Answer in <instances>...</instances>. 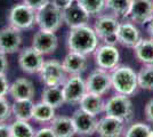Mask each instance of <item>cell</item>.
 Instances as JSON below:
<instances>
[{
    "label": "cell",
    "instance_id": "cell-3",
    "mask_svg": "<svg viewBox=\"0 0 153 137\" xmlns=\"http://www.w3.org/2000/svg\"><path fill=\"white\" fill-rule=\"evenodd\" d=\"M36 24L40 30L56 32L63 24L62 9H59L53 1H48L36 12Z\"/></svg>",
    "mask_w": 153,
    "mask_h": 137
},
{
    "label": "cell",
    "instance_id": "cell-6",
    "mask_svg": "<svg viewBox=\"0 0 153 137\" xmlns=\"http://www.w3.org/2000/svg\"><path fill=\"white\" fill-rule=\"evenodd\" d=\"M8 21L9 25L19 31L29 30L36 24V10L26 6L25 4L15 5L9 12Z\"/></svg>",
    "mask_w": 153,
    "mask_h": 137
},
{
    "label": "cell",
    "instance_id": "cell-28",
    "mask_svg": "<svg viewBox=\"0 0 153 137\" xmlns=\"http://www.w3.org/2000/svg\"><path fill=\"white\" fill-rule=\"evenodd\" d=\"M138 87L145 90H153V64H145L137 73Z\"/></svg>",
    "mask_w": 153,
    "mask_h": 137
},
{
    "label": "cell",
    "instance_id": "cell-22",
    "mask_svg": "<svg viewBox=\"0 0 153 137\" xmlns=\"http://www.w3.org/2000/svg\"><path fill=\"white\" fill-rule=\"evenodd\" d=\"M79 105H80V109L85 112L93 116H97L104 111L105 102L103 101L101 95L86 93L85 96L81 98V101L79 102Z\"/></svg>",
    "mask_w": 153,
    "mask_h": 137
},
{
    "label": "cell",
    "instance_id": "cell-13",
    "mask_svg": "<svg viewBox=\"0 0 153 137\" xmlns=\"http://www.w3.org/2000/svg\"><path fill=\"white\" fill-rule=\"evenodd\" d=\"M45 59L44 55L36 50L33 47H26L22 49L19 55V65L22 71L26 72L29 74L39 73Z\"/></svg>",
    "mask_w": 153,
    "mask_h": 137
},
{
    "label": "cell",
    "instance_id": "cell-33",
    "mask_svg": "<svg viewBox=\"0 0 153 137\" xmlns=\"http://www.w3.org/2000/svg\"><path fill=\"white\" fill-rule=\"evenodd\" d=\"M49 0H23V4L32 8L33 10H39L41 7H44Z\"/></svg>",
    "mask_w": 153,
    "mask_h": 137
},
{
    "label": "cell",
    "instance_id": "cell-19",
    "mask_svg": "<svg viewBox=\"0 0 153 137\" xmlns=\"http://www.w3.org/2000/svg\"><path fill=\"white\" fill-rule=\"evenodd\" d=\"M87 65V56L74 52L69 53L62 62L64 71L69 76H81V73L86 71Z\"/></svg>",
    "mask_w": 153,
    "mask_h": 137
},
{
    "label": "cell",
    "instance_id": "cell-18",
    "mask_svg": "<svg viewBox=\"0 0 153 137\" xmlns=\"http://www.w3.org/2000/svg\"><path fill=\"white\" fill-rule=\"evenodd\" d=\"M125 122L113 117L105 116L98 120L96 133L100 137H120L123 133Z\"/></svg>",
    "mask_w": 153,
    "mask_h": 137
},
{
    "label": "cell",
    "instance_id": "cell-30",
    "mask_svg": "<svg viewBox=\"0 0 153 137\" xmlns=\"http://www.w3.org/2000/svg\"><path fill=\"white\" fill-rule=\"evenodd\" d=\"M123 137H153V130L144 122H136L126 130Z\"/></svg>",
    "mask_w": 153,
    "mask_h": 137
},
{
    "label": "cell",
    "instance_id": "cell-21",
    "mask_svg": "<svg viewBox=\"0 0 153 137\" xmlns=\"http://www.w3.org/2000/svg\"><path fill=\"white\" fill-rule=\"evenodd\" d=\"M51 128L55 133L56 137H73L76 135L72 118L65 116L54 118L51 121Z\"/></svg>",
    "mask_w": 153,
    "mask_h": 137
},
{
    "label": "cell",
    "instance_id": "cell-4",
    "mask_svg": "<svg viewBox=\"0 0 153 137\" xmlns=\"http://www.w3.org/2000/svg\"><path fill=\"white\" fill-rule=\"evenodd\" d=\"M104 112L108 117L117 118L126 124L133 119L134 106L129 96L117 94L108 99V102L105 103Z\"/></svg>",
    "mask_w": 153,
    "mask_h": 137
},
{
    "label": "cell",
    "instance_id": "cell-11",
    "mask_svg": "<svg viewBox=\"0 0 153 137\" xmlns=\"http://www.w3.org/2000/svg\"><path fill=\"white\" fill-rule=\"evenodd\" d=\"M94 57L97 67L106 71H112L119 64L120 54L115 46L103 45L97 47L94 53Z\"/></svg>",
    "mask_w": 153,
    "mask_h": 137
},
{
    "label": "cell",
    "instance_id": "cell-37",
    "mask_svg": "<svg viewBox=\"0 0 153 137\" xmlns=\"http://www.w3.org/2000/svg\"><path fill=\"white\" fill-rule=\"evenodd\" d=\"M8 71V61L5 53L0 52V74H6Z\"/></svg>",
    "mask_w": 153,
    "mask_h": 137
},
{
    "label": "cell",
    "instance_id": "cell-40",
    "mask_svg": "<svg viewBox=\"0 0 153 137\" xmlns=\"http://www.w3.org/2000/svg\"><path fill=\"white\" fill-rule=\"evenodd\" d=\"M147 32L150 34V37L153 39V19L147 23Z\"/></svg>",
    "mask_w": 153,
    "mask_h": 137
},
{
    "label": "cell",
    "instance_id": "cell-29",
    "mask_svg": "<svg viewBox=\"0 0 153 137\" xmlns=\"http://www.w3.org/2000/svg\"><path fill=\"white\" fill-rule=\"evenodd\" d=\"M10 131L12 137H34V133L32 126L29 121L23 120H15L10 124Z\"/></svg>",
    "mask_w": 153,
    "mask_h": 137
},
{
    "label": "cell",
    "instance_id": "cell-2",
    "mask_svg": "<svg viewBox=\"0 0 153 137\" xmlns=\"http://www.w3.org/2000/svg\"><path fill=\"white\" fill-rule=\"evenodd\" d=\"M111 84L117 94L130 96L138 88L137 73L128 65H118L110 72Z\"/></svg>",
    "mask_w": 153,
    "mask_h": 137
},
{
    "label": "cell",
    "instance_id": "cell-35",
    "mask_svg": "<svg viewBox=\"0 0 153 137\" xmlns=\"http://www.w3.org/2000/svg\"><path fill=\"white\" fill-rule=\"evenodd\" d=\"M34 137H56V135L51 127H44L34 133Z\"/></svg>",
    "mask_w": 153,
    "mask_h": 137
},
{
    "label": "cell",
    "instance_id": "cell-20",
    "mask_svg": "<svg viewBox=\"0 0 153 137\" xmlns=\"http://www.w3.org/2000/svg\"><path fill=\"white\" fill-rule=\"evenodd\" d=\"M9 94L14 98V101L32 99L36 94V89H34L33 84L29 79L19 78L10 84Z\"/></svg>",
    "mask_w": 153,
    "mask_h": 137
},
{
    "label": "cell",
    "instance_id": "cell-14",
    "mask_svg": "<svg viewBox=\"0 0 153 137\" xmlns=\"http://www.w3.org/2000/svg\"><path fill=\"white\" fill-rule=\"evenodd\" d=\"M72 121L76 128V135L80 136H91L96 133L98 120L96 116L89 114L81 109H78L72 114Z\"/></svg>",
    "mask_w": 153,
    "mask_h": 137
},
{
    "label": "cell",
    "instance_id": "cell-24",
    "mask_svg": "<svg viewBox=\"0 0 153 137\" xmlns=\"http://www.w3.org/2000/svg\"><path fill=\"white\" fill-rule=\"evenodd\" d=\"M41 101L57 109L65 103L62 86H46L41 94Z\"/></svg>",
    "mask_w": 153,
    "mask_h": 137
},
{
    "label": "cell",
    "instance_id": "cell-17",
    "mask_svg": "<svg viewBox=\"0 0 153 137\" xmlns=\"http://www.w3.org/2000/svg\"><path fill=\"white\" fill-rule=\"evenodd\" d=\"M118 42L127 48H134L140 40V33L138 27L130 21L120 22L118 32H117Z\"/></svg>",
    "mask_w": 153,
    "mask_h": 137
},
{
    "label": "cell",
    "instance_id": "cell-12",
    "mask_svg": "<svg viewBox=\"0 0 153 137\" xmlns=\"http://www.w3.org/2000/svg\"><path fill=\"white\" fill-rule=\"evenodd\" d=\"M62 17L63 23H65L70 29H73L87 25L89 22L90 15L80 6V4L76 0H74L62 9Z\"/></svg>",
    "mask_w": 153,
    "mask_h": 137
},
{
    "label": "cell",
    "instance_id": "cell-25",
    "mask_svg": "<svg viewBox=\"0 0 153 137\" xmlns=\"http://www.w3.org/2000/svg\"><path fill=\"white\" fill-rule=\"evenodd\" d=\"M34 103L32 99H22V101H14L12 105V114L16 120L30 121L32 120Z\"/></svg>",
    "mask_w": 153,
    "mask_h": 137
},
{
    "label": "cell",
    "instance_id": "cell-36",
    "mask_svg": "<svg viewBox=\"0 0 153 137\" xmlns=\"http://www.w3.org/2000/svg\"><path fill=\"white\" fill-rule=\"evenodd\" d=\"M144 113H145V117H146L147 121L153 122V98H151V99L146 103Z\"/></svg>",
    "mask_w": 153,
    "mask_h": 137
},
{
    "label": "cell",
    "instance_id": "cell-26",
    "mask_svg": "<svg viewBox=\"0 0 153 137\" xmlns=\"http://www.w3.org/2000/svg\"><path fill=\"white\" fill-rule=\"evenodd\" d=\"M54 118H55V107H53L51 105L47 104L42 101L34 104L32 120L44 124V122H51Z\"/></svg>",
    "mask_w": 153,
    "mask_h": 137
},
{
    "label": "cell",
    "instance_id": "cell-9",
    "mask_svg": "<svg viewBox=\"0 0 153 137\" xmlns=\"http://www.w3.org/2000/svg\"><path fill=\"white\" fill-rule=\"evenodd\" d=\"M112 87L111 84V74L110 72L103 69H96L90 72L88 78L86 80V89L87 93L96 94V95H104L106 94L110 88Z\"/></svg>",
    "mask_w": 153,
    "mask_h": 137
},
{
    "label": "cell",
    "instance_id": "cell-16",
    "mask_svg": "<svg viewBox=\"0 0 153 137\" xmlns=\"http://www.w3.org/2000/svg\"><path fill=\"white\" fill-rule=\"evenodd\" d=\"M32 47L42 55H49L58 47V39L55 32L40 30L32 38Z\"/></svg>",
    "mask_w": 153,
    "mask_h": 137
},
{
    "label": "cell",
    "instance_id": "cell-10",
    "mask_svg": "<svg viewBox=\"0 0 153 137\" xmlns=\"http://www.w3.org/2000/svg\"><path fill=\"white\" fill-rule=\"evenodd\" d=\"M62 87L64 99L68 104H79L81 98L87 93L86 81L81 78V76H70Z\"/></svg>",
    "mask_w": 153,
    "mask_h": 137
},
{
    "label": "cell",
    "instance_id": "cell-5",
    "mask_svg": "<svg viewBox=\"0 0 153 137\" xmlns=\"http://www.w3.org/2000/svg\"><path fill=\"white\" fill-rule=\"evenodd\" d=\"M119 24L120 22L118 20V17L110 14V15L100 16L96 20L93 29L97 34L98 39L102 40L104 45L115 46L118 42L117 32H118Z\"/></svg>",
    "mask_w": 153,
    "mask_h": 137
},
{
    "label": "cell",
    "instance_id": "cell-23",
    "mask_svg": "<svg viewBox=\"0 0 153 137\" xmlns=\"http://www.w3.org/2000/svg\"><path fill=\"white\" fill-rule=\"evenodd\" d=\"M134 54L136 59L143 64H153V39L150 37L147 39H143L137 42L134 48Z\"/></svg>",
    "mask_w": 153,
    "mask_h": 137
},
{
    "label": "cell",
    "instance_id": "cell-15",
    "mask_svg": "<svg viewBox=\"0 0 153 137\" xmlns=\"http://www.w3.org/2000/svg\"><path fill=\"white\" fill-rule=\"evenodd\" d=\"M22 46L21 31L14 26L8 25L0 30V52L5 54H14L19 52Z\"/></svg>",
    "mask_w": 153,
    "mask_h": 137
},
{
    "label": "cell",
    "instance_id": "cell-38",
    "mask_svg": "<svg viewBox=\"0 0 153 137\" xmlns=\"http://www.w3.org/2000/svg\"><path fill=\"white\" fill-rule=\"evenodd\" d=\"M0 137H12L10 126L4 124H0Z\"/></svg>",
    "mask_w": 153,
    "mask_h": 137
},
{
    "label": "cell",
    "instance_id": "cell-31",
    "mask_svg": "<svg viewBox=\"0 0 153 137\" xmlns=\"http://www.w3.org/2000/svg\"><path fill=\"white\" fill-rule=\"evenodd\" d=\"M89 15H100L105 9L106 0H76Z\"/></svg>",
    "mask_w": 153,
    "mask_h": 137
},
{
    "label": "cell",
    "instance_id": "cell-8",
    "mask_svg": "<svg viewBox=\"0 0 153 137\" xmlns=\"http://www.w3.org/2000/svg\"><path fill=\"white\" fill-rule=\"evenodd\" d=\"M126 19L134 24H147L153 19V0H131Z\"/></svg>",
    "mask_w": 153,
    "mask_h": 137
},
{
    "label": "cell",
    "instance_id": "cell-34",
    "mask_svg": "<svg viewBox=\"0 0 153 137\" xmlns=\"http://www.w3.org/2000/svg\"><path fill=\"white\" fill-rule=\"evenodd\" d=\"M9 86L8 79L6 78V74H0V97L6 96L7 93H9Z\"/></svg>",
    "mask_w": 153,
    "mask_h": 137
},
{
    "label": "cell",
    "instance_id": "cell-39",
    "mask_svg": "<svg viewBox=\"0 0 153 137\" xmlns=\"http://www.w3.org/2000/svg\"><path fill=\"white\" fill-rule=\"evenodd\" d=\"M51 1H53L59 9H63V8H65L68 5H70L71 2L74 1V0H51Z\"/></svg>",
    "mask_w": 153,
    "mask_h": 137
},
{
    "label": "cell",
    "instance_id": "cell-27",
    "mask_svg": "<svg viewBox=\"0 0 153 137\" xmlns=\"http://www.w3.org/2000/svg\"><path fill=\"white\" fill-rule=\"evenodd\" d=\"M131 5V0H106L105 9H108L115 17H125L127 16L129 7Z\"/></svg>",
    "mask_w": 153,
    "mask_h": 137
},
{
    "label": "cell",
    "instance_id": "cell-7",
    "mask_svg": "<svg viewBox=\"0 0 153 137\" xmlns=\"http://www.w3.org/2000/svg\"><path fill=\"white\" fill-rule=\"evenodd\" d=\"M39 74L41 82L45 86H63L68 79L62 63L56 59L45 61Z\"/></svg>",
    "mask_w": 153,
    "mask_h": 137
},
{
    "label": "cell",
    "instance_id": "cell-32",
    "mask_svg": "<svg viewBox=\"0 0 153 137\" xmlns=\"http://www.w3.org/2000/svg\"><path fill=\"white\" fill-rule=\"evenodd\" d=\"M12 116V105L5 96L0 97V124L6 122Z\"/></svg>",
    "mask_w": 153,
    "mask_h": 137
},
{
    "label": "cell",
    "instance_id": "cell-1",
    "mask_svg": "<svg viewBox=\"0 0 153 137\" xmlns=\"http://www.w3.org/2000/svg\"><path fill=\"white\" fill-rule=\"evenodd\" d=\"M98 42L100 39L97 34L88 24L70 29L66 39V45L70 52L79 53L85 56L94 54L98 47Z\"/></svg>",
    "mask_w": 153,
    "mask_h": 137
}]
</instances>
